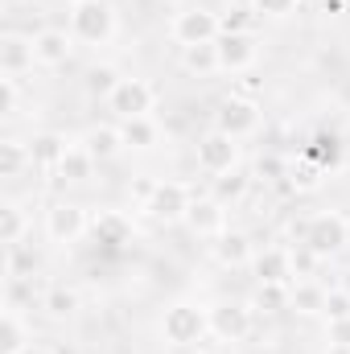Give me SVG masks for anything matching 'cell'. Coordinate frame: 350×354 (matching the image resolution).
Wrapping results in <instances>:
<instances>
[{"instance_id": "obj_1", "label": "cell", "mask_w": 350, "mask_h": 354, "mask_svg": "<svg viewBox=\"0 0 350 354\" xmlns=\"http://www.w3.org/2000/svg\"><path fill=\"white\" fill-rule=\"evenodd\" d=\"M206 334H210V313H206L202 305L177 301V305L165 309V317H161V338H165V346H198Z\"/></svg>"}, {"instance_id": "obj_2", "label": "cell", "mask_w": 350, "mask_h": 354, "mask_svg": "<svg viewBox=\"0 0 350 354\" xmlns=\"http://www.w3.org/2000/svg\"><path fill=\"white\" fill-rule=\"evenodd\" d=\"M71 33L83 46H107L116 37V8L107 0H79V4H71Z\"/></svg>"}, {"instance_id": "obj_3", "label": "cell", "mask_w": 350, "mask_h": 354, "mask_svg": "<svg viewBox=\"0 0 350 354\" xmlns=\"http://www.w3.org/2000/svg\"><path fill=\"white\" fill-rule=\"evenodd\" d=\"M305 248H313L322 260L338 256L350 248V218L342 210H322L309 214V231H305Z\"/></svg>"}, {"instance_id": "obj_4", "label": "cell", "mask_w": 350, "mask_h": 354, "mask_svg": "<svg viewBox=\"0 0 350 354\" xmlns=\"http://www.w3.org/2000/svg\"><path fill=\"white\" fill-rule=\"evenodd\" d=\"M87 231H91V214L79 202H54V206L46 210V235H50V243L71 248V243H79Z\"/></svg>"}, {"instance_id": "obj_5", "label": "cell", "mask_w": 350, "mask_h": 354, "mask_svg": "<svg viewBox=\"0 0 350 354\" xmlns=\"http://www.w3.org/2000/svg\"><path fill=\"white\" fill-rule=\"evenodd\" d=\"M198 169L206 177L239 169V140L227 136V132H219V128H210V132L198 140Z\"/></svg>"}, {"instance_id": "obj_6", "label": "cell", "mask_w": 350, "mask_h": 354, "mask_svg": "<svg viewBox=\"0 0 350 354\" xmlns=\"http://www.w3.org/2000/svg\"><path fill=\"white\" fill-rule=\"evenodd\" d=\"M214 128L227 132V136H235V140L252 136V132L260 128V103H256V99H243V95L231 91V95L219 103V111H214Z\"/></svg>"}, {"instance_id": "obj_7", "label": "cell", "mask_w": 350, "mask_h": 354, "mask_svg": "<svg viewBox=\"0 0 350 354\" xmlns=\"http://www.w3.org/2000/svg\"><path fill=\"white\" fill-rule=\"evenodd\" d=\"M153 107H157V91H153V83H145V79H124L120 87L107 95V111L116 120L153 115Z\"/></svg>"}, {"instance_id": "obj_8", "label": "cell", "mask_w": 350, "mask_h": 354, "mask_svg": "<svg viewBox=\"0 0 350 354\" xmlns=\"http://www.w3.org/2000/svg\"><path fill=\"white\" fill-rule=\"evenodd\" d=\"M190 202H194V189L185 185V181H157V194L149 198V206H145V214L153 218V223H185V210H190Z\"/></svg>"}, {"instance_id": "obj_9", "label": "cell", "mask_w": 350, "mask_h": 354, "mask_svg": "<svg viewBox=\"0 0 350 354\" xmlns=\"http://www.w3.org/2000/svg\"><path fill=\"white\" fill-rule=\"evenodd\" d=\"M252 326H256L252 305L223 301V305H214V309H210V334H214L219 342H243V338L252 334Z\"/></svg>"}, {"instance_id": "obj_10", "label": "cell", "mask_w": 350, "mask_h": 354, "mask_svg": "<svg viewBox=\"0 0 350 354\" xmlns=\"http://www.w3.org/2000/svg\"><path fill=\"white\" fill-rule=\"evenodd\" d=\"M169 33H174L177 46H202V41H219L223 29H219V17L210 8H185L174 17Z\"/></svg>"}, {"instance_id": "obj_11", "label": "cell", "mask_w": 350, "mask_h": 354, "mask_svg": "<svg viewBox=\"0 0 350 354\" xmlns=\"http://www.w3.org/2000/svg\"><path fill=\"white\" fill-rule=\"evenodd\" d=\"M185 227H190L198 239H210V243H214V239L227 231V206H223L219 198H210V194H206V198L194 194V202H190V210H185Z\"/></svg>"}, {"instance_id": "obj_12", "label": "cell", "mask_w": 350, "mask_h": 354, "mask_svg": "<svg viewBox=\"0 0 350 354\" xmlns=\"http://www.w3.org/2000/svg\"><path fill=\"white\" fill-rule=\"evenodd\" d=\"M219 66L231 71V75H248L260 58V46L252 33H219Z\"/></svg>"}, {"instance_id": "obj_13", "label": "cell", "mask_w": 350, "mask_h": 354, "mask_svg": "<svg viewBox=\"0 0 350 354\" xmlns=\"http://www.w3.org/2000/svg\"><path fill=\"white\" fill-rule=\"evenodd\" d=\"M33 54H37V66H66L71 54H75V33L71 29H37L33 33Z\"/></svg>"}, {"instance_id": "obj_14", "label": "cell", "mask_w": 350, "mask_h": 354, "mask_svg": "<svg viewBox=\"0 0 350 354\" xmlns=\"http://www.w3.org/2000/svg\"><path fill=\"white\" fill-rule=\"evenodd\" d=\"M37 66V54H33V37H21V33H4L0 37V75L4 79H21Z\"/></svg>"}, {"instance_id": "obj_15", "label": "cell", "mask_w": 350, "mask_h": 354, "mask_svg": "<svg viewBox=\"0 0 350 354\" xmlns=\"http://www.w3.org/2000/svg\"><path fill=\"white\" fill-rule=\"evenodd\" d=\"M210 256H214V264H223V268H248L256 260V243L243 231H223L210 243Z\"/></svg>"}, {"instance_id": "obj_16", "label": "cell", "mask_w": 350, "mask_h": 354, "mask_svg": "<svg viewBox=\"0 0 350 354\" xmlns=\"http://www.w3.org/2000/svg\"><path fill=\"white\" fill-rule=\"evenodd\" d=\"M260 284H293V248H264L252 260Z\"/></svg>"}, {"instance_id": "obj_17", "label": "cell", "mask_w": 350, "mask_h": 354, "mask_svg": "<svg viewBox=\"0 0 350 354\" xmlns=\"http://www.w3.org/2000/svg\"><path fill=\"white\" fill-rule=\"evenodd\" d=\"M79 145L87 149L95 161H111V157L124 153V132H120V124H91Z\"/></svg>"}, {"instance_id": "obj_18", "label": "cell", "mask_w": 350, "mask_h": 354, "mask_svg": "<svg viewBox=\"0 0 350 354\" xmlns=\"http://www.w3.org/2000/svg\"><path fill=\"white\" fill-rule=\"evenodd\" d=\"M29 342H33V330L25 326L21 309H4V317H0V354H29Z\"/></svg>"}, {"instance_id": "obj_19", "label": "cell", "mask_w": 350, "mask_h": 354, "mask_svg": "<svg viewBox=\"0 0 350 354\" xmlns=\"http://www.w3.org/2000/svg\"><path fill=\"white\" fill-rule=\"evenodd\" d=\"M288 309H297L305 317L326 313V288H322V280H293L288 284Z\"/></svg>"}, {"instance_id": "obj_20", "label": "cell", "mask_w": 350, "mask_h": 354, "mask_svg": "<svg viewBox=\"0 0 350 354\" xmlns=\"http://www.w3.org/2000/svg\"><path fill=\"white\" fill-rule=\"evenodd\" d=\"M181 71H185V75H198V79L219 75V71H223V66H219V46H214V41L181 46Z\"/></svg>"}, {"instance_id": "obj_21", "label": "cell", "mask_w": 350, "mask_h": 354, "mask_svg": "<svg viewBox=\"0 0 350 354\" xmlns=\"http://www.w3.org/2000/svg\"><path fill=\"white\" fill-rule=\"evenodd\" d=\"M66 149H71V140L58 136V132H37V136L29 140L33 165H42V169H58V161L66 157Z\"/></svg>"}, {"instance_id": "obj_22", "label": "cell", "mask_w": 350, "mask_h": 354, "mask_svg": "<svg viewBox=\"0 0 350 354\" xmlns=\"http://www.w3.org/2000/svg\"><path fill=\"white\" fill-rule=\"evenodd\" d=\"M91 231H95V239L107 243V248H120V243H128V235H132V227H128V218H124L120 210L95 214V218H91Z\"/></svg>"}, {"instance_id": "obj_23", "label": "cell", "mask_w": 350, "mask_h": 354, "mask_svg": "<svg viewBox=\"0 0 350 354\" xmlns=\"http://www.w3.org/2000/svg\"><path fill=\"white\" fill-rule=\"evenodd\" d=\"M42 309H46L50 317H71V313L83 309V292H79L75 284H50L46 297H42Z\"/></svg>"}, {"instance_id": "obj_24", "label": "cell", "mask_w": 350, "mask_h": 354, "mask_svg": "<svg viewBox=\"0 0 350 354\" xmlns=\"http://www.w3.org/2000/svg\"><path fill=\"white\" fill-rule=\"evenodd\" d=\"M120 132H124V149H153L161 140V128L153 115H136V120H120Z\"/></svg>"}, {"instance_id": "obj_25", "label": "cell", "mask_w": 350, "mask_h": 354, "mask_svg": "<svg viewBox=\"0 0 350 354\" xmlns=\"http://www.w3.org/2000/svg\"><path fill=\"white\" fill-rule=\"evenodd\" d=\"M248 189H252V177L239 174V169L210 177V198H219L223 206H235V202H243V198H248Z\"/></svg>"}, {"instance_id": "obj_26", "label": "cell", "mask_w": 350, "mask_h": 354, "mask_svg": "<svg viewBox=\"0 0 350 354\" xmlns=\"http://www.w3.org/2000/svg\"><path fill=\"white\" fill-rule=\"evenodd\" d=\"M95 165H99V161L91 157L83 145H71V149H66V157L58 161V169H54V174H58V181H87V177L95 174Z\"/></svg>"}, {"instance_id": "obj_27", "label": "cell", "mask_w": 350, "mask_h": 354, "mask_svg": "<svg viewBox=\"0 0 350 354\" xmlns=\"http://www.w3.org/2000/svg\"><path fill=\"white\" fill-rule=\"evenodd\" d=\"M25 231H29V214L17 202H4L0 206V243L17 248V243H25Z\"/></svg>"}, {"instance_id": "obj_28", "label": "cell", "mask_w": 350, "mask_h": 354, "mask_svg": "<svg viewBox=\"0 0 350 354\" xmlns=\"http://www.w3.org/2000/svg\"><path fill=\"white\" fill-rule=\"evenodd\" d=\"M29 165H33L29 145H21V140H4L0 145V177H21Z\"/></svg>"}, {"instance_id": "obj_29", "label": "cell", "mask_w": 350, "mask_h": 354, "mask_svg": "<svg viewBox=\"0 0 350 354\" xmlns=\"http://www.w3.org/2000/svg\"><path fill=\"white\" fill-rule=\"evenodd\" d=\"M124 79H120V71L116 66H107V62H99V66H91L87 79H83V87H87V95H99L103 103H107V95L120 87Z\"/></svg>"}, {"instance_id": "obj_30", "label": "cell", "mask_w": 350, "mask_h": 354, "mask_svg": "<svg viewBox=\"0 0 350 354\" xmlns=\"http://www.w3.org/2000/svg\"><path fill=\"white\" fill-rule=\"evenodd\" d=\"M288 309V284H260L252 297V313H280Z\"/></svg>"}, {"instance_id": "obj_31", "label": "cell", "mask_w": 350, "mask_h": 354, "mask_svg": "<svg viewBox=\"0 0 350 354\" xmlns=\"http://www.w3.org/2000/svg\"><path fill=\"white\" fill-rule=\"evenodd\" d=\"M322 174H326V169H322L317 161L301 157V161H297V165L288 169V181L297 185V194H309V189H317V185H322Z\"/></svg>"}, {"instance_id": "obj_32", "label": "cell", "mask_w": 350, "mask_h": 354, "mask_svg": "<svg viewBox=\"0 0 350 354\" xmlns=\"http://www.w3.org/2000/svg\"><path fill=\"white\" fill-rule=\"evenodd\" d=\"M256 17H260L256 8H235V4H231V8L219 17V29H223V33H252V29H256Z\"/></svg>"}, {"instance_id": "obj_33", "label": "cell", "mask_w": 350, "mask_h": 354, "mask_svg": "<svg viewBox=\"0 0 350 354\" xmlns=\"http://www.w3.org/2000/svg\"><path fill=\"white\" fill-rule=\"evenodd\" d=\"M317 264H322V256L313 248H305V243L293 248V280H317Z\"/></svg>"}, {"instance_id": "obj_34", "label": "cell", "mask_w": 350, "mask_h": 354, "mask_svg": "<svg viewBox=\"0 0 350 354\" xmlns=\"http://www.w3.org/2000/svg\"><path fill=\"white\" fill-rule=\"evenodd\" d=\"M252 177H260V181H284L288 177V165L276 153H264L260 161H256V169H252Z\"/></svg>"}, {"instance_id": "obj_35", "label": "cell", "mask_w": 350, "mask_h": 354, "mask_svg": "<svg viewBox=\"0 0 350 354\" xmlns=\"http://www.w3.org/2000/svg\"><path fill=\"white\" fill-rule=\"evenodd\" d=\"M342 317H350V292L334 288L326 292V322H342Z\"/></svg>"}, {"instance_id": "obj_36", "label": "cell", "mask_w": 350, "mask_h": 354, "mask_svg": "<svg viewBox=\"0 0 350 354\" xmlns=\"http://www.w3.org/2000/svg\"><path fill=\"white\" fill-rule=\"evenodd\" d=\"M17 103H21L17 79H0V111H4V115H17Z\"/></svg>"}, {"instance_id": "obj_37", "label": "cell", "mask_w": 350, "mask_h": 354, "mask_svg": "<svg viewBox=\"0 0 350 354\" xmlns=\"http://www.w3.org/2000/svg\"><path fill=\"white\" fill-rule=\"evenodd\" d=\"M293 8H297V0H256L260 17H288Z\"/></svg>"}, {"instance_id": "obj_38", "label": "cell", "mask_w": 350, "mask_h": 354, "mask_svg": "<svg viewBox=\"0 0 350 354\" xmlns=\"http://www.w3.org/2000/svg\"><path fill=\"white\" fill-rule=\"evenodd\" d=\"M128 194H132V198L140 202V210H145V206H149V198L157 194V181H153V177H136V181L128 185Z\"/></svg>"}, {"instance_id": "obj_39", "label": "cell", "mask_w": 350, "mask_h": 354, "mask_svg": "<svg viewBox=\"0 0 350 354\" xmlns=\"http://www.w3.org/2000/svg\"><path fill=\"white\" fill-rule=\"evenodd\" d=\"M260 91H264V79H260V75H252V71H248V75H239V83H235V95H243V99H256Z\"/></svg>"}, {"instance_id": "obj_40", "label": "cell", "mask_w": 350, "mask_h": 354, "mask_svg": "<svg viewBox=\"0 0 350 354\" xmlns=\"http://www.w3.org/2000/svg\"><path fill=\"white\" fill-rule=\"evenodd\" d=\"M330 342L350 346V317H342V322H330Z\"/></svg>"}, {"instance_id": "obj_41", "label": "cell", "mask_w": 350, "mask_h": 354, "mask_svg": "<svg viewBox=\"0 0 350 354\" xmlns=\"http://www.w3.org/2000/svg\"><path fill=\"white\" fill-rule=\"evenodd\" d=\"M338 288H342V292H350V268L342 272V276H338Z\"/></svg>"}, {"instance_id": "obj_42", "label": "cell", "mask_w": 350, "mask_h": 354, "mask_svg": "<svg viewBox=\"0 0 350 354\" xmlns=\"http://www.w3.org/2000/svg\"><path fill=\"white\" fill-rule=\"evenodd\" d=\"M326 354H350V346H338V342H330V351Z\"/></svg>"}, {"instance_id": "obj_43", "label": "cell", "mask_w": 350, "mask_h": 354, "mask_svg": "<svg viewBox=\"0 0 350 354\" xmlns=\"http://www.w3.org/2000/svg\"><path fill=\"white\" fill-rule=\"evenodd\" d=\"M235 8H256V0H231Z\"/></svg>"}, {"instance_id": "obj_44", "label": "cell", "mask_w": 350, "mask_h": 354, "mask_svg": "<svg viewBox=\"0 0 350 354\" xmlns=\"http://www.w3.org/2000/svg\"><path fill=\"white\" fill-rule=\"evenodd\" d=\"M297 4H305V8H322V0H297Z\"/></svg>"}, {"instance_id": "obj_45", "label": "cell", "mask_w": 350, "mask_h": 354, "mask_svg": "<svg viewBox=\"0 0 350 354\" xmlns=\"http://www.w3.org/2000/svg\"><path fill=\"white\" fill-rule=\"evenodd\" d=\"M194 354H210V351H194Z\"/></svg>"}, {"instance_id": "obj_46", "label": "cell", "mask_w": 350, "mask_h": 354, "mask_svg": "<svg viewBox=\"0 0 350 354\" xmlns=\"http://www.w3.org/2000/svg\"><path fill=\"white\" fill-rule=\"evenodd\" d=\"M71 4H79V0H71Z\"/></svg>"}]
</instances>
